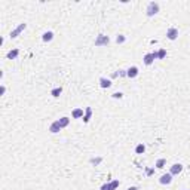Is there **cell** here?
I'll return each instance as SVG.
<instances>
[{"instance_id": "cell-1", "label": "cell", "mask_w": 190, "mask_h": 190, "mask_svg": "<svg viewBox=\"0 0 190 190\" xmlns=\"http://www.w3.org/2000/svg\"><path fill=\"white\" fill-rule=\"evenodd\" d=\"M160 11V5L158 2H150L149 5H147V8H146V15L149 16V18H152V16L158 15Z\"/></svg>"}, {"instance_id": "cell-2", "label": "cell", "mask_w": 190, "mask_h": 190, "mask_svg": "<svg viewBox=\"0 0 190 190\" xmlns=\"http://www.w3.org/2000/svg\"><path fill=\"white\" fill-rule=\"evenodd\" d=\"M154 60H158V51H154V52H149L146 53L144 57H143V62H144L146 65H152Z\"/></svg>"}, {"instance_id": "cell-3", "label": "cell", "mask_w": 190, "mask_h": 190, "mask_svg": "<svg viewBox=\"0 0 190 190\" xmlns=\"http://www.w3.org/2000/svg\"><path fill=\"white\" fill-rule=\"evenodd\" d=\"M108 43H110V37L106 36V34H98L97 39H95V42H94L95 46H107Z\"/></svg>"}, {"instance_id": "cell-4", "label": "cell", "mask_w": 190, "mask_h": 190, "mask_svg": "<svg viewBox=\"0 0 190 190\" xmlns=\"http://www.w3.org/2000/svg\"><path fill=\"white\" fill-rule=\"evenodd\" d=\"M25 28H27V24H25V23H21L19 25H18V27H16V28H14V30L11 31V34H9V36H11V39H16L24 30H25Z\"/></svg>"}, {"instance_id": "cell-5", "label": "cell", "mask_w": 190, "mask_h": 190, "mask_svg": "<svg viewBox=\"0 0 190 190\" xmlns=\"http://www.w3.org/2000/svg\"><path fill=\"white\" fill-rule=\"evenodd\" d=\"M167 37L169 39V40H177V39H178V28L169 27L167 30Z\"/></svg>"}, {"instance_id": "cell-6", "label": "cell", "mask_w": 190, "mask_h": 190, "mask_svg": "<svg viewBox=\"0 0 190 190\" xmlns=\"http://www.w3.org/2000/svg\"><path fill=\"white\" fill-rule=\"evenodd\" d=\"M159 183L160 184H163V186H168V184H171L172 183V175L167 172V174H162L159 178Z\"/></svg>"}, {"instance_id": "cell-7", "label": "cell", "mask_w": 190, "mask_h": 190, "mask_svg": "<svg viewBox=\"0 0 190 190\" xmlns=\"http://www.w3.org/2000/svg\"><path fill=\"white\" fill-rule=\"evenodd\" d=\"M138 73H140V70H138L137 65H132L129 69L126 70V77H129V79H135L138 76Z\"/></svg>"}, {"instance_id": "cell-8", "label": "cell", "mask_w": 190, "mask_h": 190, "mask_svg": "<svg viewBox=\"0 0 190 190\" xmlns=\"http://www.w3.org/2000/svg\"><path fill=\"white\" fill-rule=\"evenodd\" d=\"M183 171V165L181 163H174V165H171V168H169V174L172 175H178L180 172Z\"/></svg>"}, {"instance_id": "cell-9", "label": "cell", "mask_w": 190, "mask_h": 190, "mask_svg": "<svg viewBox=\"0 0 190 190\" xmlns=\"http://www.w3.org/2000/svg\"><path fill=\"white\" fill-rule=\"evenodd\" d=\"M61 129H62V128H61V126H60V123H58V120L52 122V123L49 125V132H51V134H58V132H60Z\"/></svg>"}, {"instance_id": "cell-10", "label": "cell", "mask_w": 190, "mask_h": 190, "mask_svg": "<svg viewBox=\"0 0 190 190\" xmlns=\"http://www.w3.org/2000/svg\"><path fill=\"white\" fill-rule=\"evenodd\" d=\"M71 116H73V119H83V116H85L83 108H74L71 112Z\"/></svg>"}, {"instance_id": "cell-11", "label": "cell", "mask_w": 190, "mask_h": 190, "mask_svg": "<svg viewBox=\"0 0 190 190\" xmlns=\"http://www.w3.org/2000/svg\"><path fill=\"white\" fill-rule=\"evenodd\" d=\"M99 86H101L103 89H107V88L112 86V80H110V79H106V77H99Z\"/></svg>"}, {"instance_id": "cell-12", "label": "cell", "mask_w": 190, "mask_h": 190, "mask_svg": "<svg viewBox=\"0 0 190 190\" xmlns=\"http://www.w3.org/2000/svg\"><path fill=\"white\" fill-rule=\"evenodd\" d=\"M91 117H92V108H91V107H86V108H85L83 123H88V122L91 120Z\"/></svg>"}, {"instance_id": "cell-13", "label": "cell", "mask_w": 190, "mask_h": 190, "mask_svg": "<svg viewBox=\"0 0 190 190\" xmlns=\"http://www.w3.org/2000/svg\"><path fill=\"white\" fill-rule=\"evenodd\" d=\"M58 123H60L61 128H67L70 125V117H67V116H62L61 119H58Z\"/></svg>"}, {"instance_id": "cell-14", "label": "cell", "mask_w": 190, "mask_h": 190, "mask_svg": "<svg viewBox=\"0 0 190 190\" xmlns=\"http://www.w3.org/2000/svg\"><path fill=\"white\" fill-rule=\"evenodd\" d=\"M52 39H53V33H52V31H45V33L42 34V40H43V42H46V43H48V42H52Z\"/></svg>"}, {"instance_id": "cell-15", "label": "cell", "mask_w": 190, "mask_h": 190, "mask_svg": "<svg viewBox=\"0 0 190 190\" xmlns=\"http://www.w3.org/2000/svg\"><path fill=\"white\" fill-rule=\"evenodd\" d=\"M18 55H19V51H18V49H12V51H9V52L6 53V58H8V60H15Z\"/></svg>"}, {"instance_id": "cell-16", "label": "cell", "mask_w": 190, "mask_h": 190, "mask_svg": "<svg viewBox=\"0 0 190 190\" xmlns=\"http://www.w3.org/2000/svg\"><path fill=\"white\" fill-rule=\"evenodd\" d=\"M167 165V159H163V158H160V159L156 160V163H154V167L158 168V169H163Z\"/></svg>"}, {"instance_id": "cell-17", "label": "cell", "mask_w": 190, "mask_h": 190, "mask_svg": "<svg viewBox=\"0 0 190 190\" xmlns=\"http://www.w3.org/2000/svg\"><path fill=\"white\" fill-rule=\"evenodd\" d=\"M61 94H62V88H53L52 91H51V95H52L53 98H58V97H60Z\"/></svg>"}, {"instance_id": "cell-18", "label": "cell", "mask_w": 190, "mask_h": 190, "mask_svg": "<svg viewBox=\"0 0 190 190\" xmlns=\"http://www.w3.org/2000/svg\"><path fill=\"white\" fill-rule=\"evenodd\" d=\"M144 152H146V146L143 144V143H140V144L135 147V153H137V154H143Z\"/></svg>"}, {"instance_id": "cell-19", "label": "cell", "mask_w": 190, "mask_h": 190, "mask_svg": "<svg viewBox=\"0 0 190 190\" xmlns=\"http://www.w3.org/2000/svg\"><path fill=\"white\" fill-rule=\"evenodd\" d=\"M165 58H167V49L162 48L158 51V60H165Z\"/></svg>"}, {"instance_id": "cell-20", "label": "cell", "mask_w": 190, "mask_h": 190, "mask_svg": "<svg viewBox=\"0 0 190 190\" xmlns=\"http://www.w3.org/2000/svg\"><path fill=\"white\" fill-rule=\"evenodd\" d=\"M126 42V37L123 36V34H117V37H116V43L117 45H122V43H125Z\"/></svg>"}, {"instance_id": "cell-21", "label": "cell", "mask_w": 190, "mask_h": 190, "mask_svg": "<svg viewBox=\"0 0 190 190\" xmlns=\"http://www.w3.org/2000/svg\"><path fill=\"white\" fill-rule=\"evenodd\" d=\"M119 186H120V181H119V180H113V181H110V189L112 190H116Z\"/></svg>"}, {"instance_id": "cell-22", "label": "cell", "mask_w": 190, "mask_h": 190, "mask_svg": "<svg viewBox=\"0 0 190 190\" xmlns=\"http://www.w3.org/2000/svg\"><path fill=\"white\" fill-rule=\"evenodd\" d=\"M101 160H103V158H92L91 163L92 165H98V163H101Z\"/></svg>"}, {"instance_id": "cell-23", "label": "cell", "mask_w": 190, "mask_h": 190, "mask_svg": "<svg viewBox=\"0 0 190 190\" xmlns=\"http://www.w3.org/2000/svg\"><path fill=\"white\" fill-rule=\"evenodd\" d=\"M99 190H112L110 189V183H104V184L101 186V189Z\"/></svg>"}, {"instance_id": "cell-24", "label": "cell", "mask_w": 190, "mask_h": 190, "mask_svg": "<svg viewBox=\"0 0 190 190\" xmlns=\"http://www.w3.org/2000/svg\"><path fill=\"white\" fill-rule=\"evenodd\" d=\"M112 97H113V98H116V99H117V98L120 99L122 97H123V94H122V92H114V94L112 95Z\"/></svg>"}, {"instance_id": "cell-25", "label": "cell", "mask_w": 190, "mask_h": 190, "mask_svg": "<svg viewBox=\"0 0 190 190\" xmlns=\"http://www.w3.org/2000/svg\"><path fill=\"white\" fill-rule=\"evenodd\" d=\"M117 76H126V70H117Z\"/></svg>"}, {"instance_id": "cell-26", "label": "cell", "mask_w": 190, "mask_h": 190, "mask_svg": "<svg viewBox=\"0 0 190 190\" xmlns=\"http://www.w3.org/2000/svg\"><path fill=\"white\" fill-rule=\"evenodd\" d=\"M5 92H6V86L2 85V88H0V95H5Z\"/></svg>"}, {"instance_id": "cell-27", "label": "cell", "mask_w": 190, "mask_h": 190, "mask_svg": "<svg viewBox=\"0 0 190 190\" xmlns=\"http://www.w3.org/2000/svg\"><path fill=\"white\" fill-rule=\"evenodd\" d=\"M126 190H138V187L137 186H131V187H128Z\"/></svg>"}, {"instance_id": "cell-28", "label": "cell", "mask_w": 190, "mask_h": 190, "mask_svg": "<svg viewBox=\"0 0 190 190\" xmlns=\"http://www.w3.org/2000/svg\"><path fill=\"white\" fill-rule=\"evenodd\" d=\"M153 174V169H147V175H152Z\"/></svg>"}, {"instance_id": "cell-29", "label": "cell", "mask_w": 190, "mask_h": 190, "mask_svg": "<svg viewBox=\"0 0 190 190\" xmlns=\"http://www.w3.org/2000/svg\"><path fill=\"white\" fill-rule=\"evenodd\" d=\"M189 190H190V189H189Z\"/></svg>"}]
</instances>
